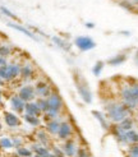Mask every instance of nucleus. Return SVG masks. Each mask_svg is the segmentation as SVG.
Segmentation results:
<instances>
[{
	"label": "nucleus",
	"mask_w": 138,
	"mask_h": 157,
	"mask_svg": "<svg viewBox=\"0 0 138 157\" xmlns=\"http://www.w3.org/2000/svg\"><path fill=\"white\" fill-rule=\"evenodd\" d=\"M33 75V67L31 65V64H25L23 67H21V75L22 77V79H29V78H32Z\"/></svg>",
	"instance_id": "obj_18"
},
{
	"label": "nucleus",
	"mask_w": 138,
	"mask_h": 157,
	"mask_svg": "<svg viewBox=\"0 0 138 157\" xmlns=\"http://www.w3.org/2000/svg\"><path fill=\"white\" fill-rule=\"evenodd\" d=\"M6 64H8V63H6V58L0 56V68L4 67V65H6Z\"/></svg>",
	"instance_id": "obj_36"
},
{
	"label": "nucleus",
	"mask_w": 138,
	"mask_h": 157,
	"mask_svg": "<svg viewBox=\"0 0 138 157\" xmlns=\"http://www.w3.org/2000/svg\"><path fill=\"white\" fill-rule=\"evenodd\" d=\"M75 157H90V155L86 148H78V152H77Z\"/></svg>",
	"instance_id": "obj_33"
},
{
	"label": "nucleus",
	"mask_w": 138,
	"mask_h": 157,
	"mask_svg": "<svg viewBox=\"0 0 138 157\" xmlns=\"http://www.w3.org/2000/svg\"><path fill=\"white\" fill-rule=\"evenodd\" d=\"M104 65H105L104 61H97L94 65V68H92V73H94L95 75H100L102 72V69H104Z\"/></svg>",
	"instance_id": "obj_29"
},
{
	"label": "nucleus",
	"mask_w": 138,
	"mask_h": 157,
	"mask_svg": "<svg viewBox=\"0 0 138 157\" xmlns=\"http://www.w3.org/2000/svg\"><path fill=\"white\" fill-rule=\"evenodd\" d=\"M3 84H4V81L2 79V78H0V86H3Z\"/></svg>",
	"instance_id": "obj_39"
},
{
	"label": "nucleus",
	"mask_w": 138,
	"mask_h": 157,
	"mask_svg": "<svg viewBox=\"0 0 138 157\" xmlns=\"http://www.w3.org/2000/svg\"><path fill=\"white\" fill-rule=\"evenodd\" d=\"M2 100H3V93H2V91H0V104H2Z\"/></svg>",
	"instance_id": "obj_38"
},
{
	"label": "nucleus",
	"mask_w": 138,
	"mask_h": 157,
	"mask_svg": "<svg viewBox=\"0 0 138 157\" xmlns=\"http://www.w3.org/2000/svg\"><path fill=\"white\" fill-rule=\"evenodd\" d=\"M21 75V65L12 63V64H6L0 68V78L4 82H10L14 81L15 78Z\"/></svg>",
	"instance_id": "obj_4"
},
{
	"label": "nucleus",
	"mask_w": 138,
	"mask_h": 157,
	"mask_svg": "<svg viewBox=\"0 0 138 157\" xmlns=\"http://www.w3.org/2000/svg\"><path fill=\"white\" fill-rule=\"evenodd\" d=\"M48 102H49V111L45 114V116H49V119H55L59 115L61 107H63V100H61L59 93L52 92L48 97Z\"/></svg>",
	"instance_id": "obj_3"
},
{
	"label": "nucleus",
	"mask_w": 138,
	"mask_h": 157,
	"mask_svg": "<svg viewBox=\"0 0 138 157\" xmlns=\"http://www.w3.org/2000/svg\"><path fill=\"white\" fill-rule=\"evenodd\" d=\"M23 119H25V121L31 125V127H40V124H41V120H40V117H37V116H32V115H25L23 116Z\"/></svg>",
	"instance_id": "obj_24"
},
{
	"label": "nucleus",
	"mask_w": 138,
	"mask_h": 157,
	"mask_svg": "<svg viewBox=\"0 0 138 157\" xmlns=\"http://www.w3.org/2000/svg\"><path fill=\"white\" fill-rule=\"evenodd\" d=\"M86 27H87V28H94L95 25H94V23H90V22H88V23H86Z\"/></svg>",
	"instance_id": "obj_37"
},
{
	"label": "nucleus",
	"mask_w": 138,
	"mask_h": 157,
	"mask_svg": "<svg viewBox=\"0 0 138 157\" xmlns=\"http://www.w3.org/2000/svg\"><path fill=\"white\" fill-rule=\"evenodd\" d=\"M125 134H127L128 144H137L138 143V132H136L134 129H132V130L125 132Z\"/></svg>",
	"instance_id": "obj_25"
},
{
	"label": "nucleus",
	"mask_w": 138,
	"mask_h": 157,
	"mask_svg": "<svg viewBox=\"0 0 138 157\" xmlns=\"http://www.w3.org/2000/svg\"><path fill=\"white\" fill-rule=\"evenodd\" d=\"M113 133H114V137L115 139L118 140V142L120 144H128V140H127V134H125V132H123L121 129L118 128V125L113 129Z\"/></svg>",
	"instance_id": "obj_17"
},
{
	"label": "nucleus",
	"mask_w": 138,
	"mask_h": 157,
	"mask_svg": "<svg viewBox=\"0 0 138 157\" xmlns=\"http://www.w3.org/2000/svg\"><path fill=\"white\" fill-rule=\"evenodd\" d=\"M118 125V128L119 129H121L123 132H128V130H132L133 129V127H134V121H133V119L130 116H128V117H125L124 120H121L119 124H117Z\"/></svg>",
	"instance_id": "obj_19"
},
{
	"label": "nucleus",
	"mask_w": 138,
	"mask_h": 157,
	"mask_svg": "<svg viewBox=\"0 0 138 157\" xmlns=\"http://www.w3.org/2000/svg\"><path fill=\"white\" fill-rule=\"evenodd\" d=\"M13 147H14V144H13L12 138H9V137L0 138V148H3V150H12Z\"/></svg>",
	"instance_id": "obj_26"
},
{
	"label": "nucleus",
	"mask_w": 138,
	"mask_h": 157,
	"mask_svg": "<svg viewBox=\"0 0 138 157\" xmlns=\"http://www.w3.org/2000/svg\"><path fill=\"white\" fill-rule=\"evenodd\" d=\"M12 140H13V144H14V147L17 148V147H21L22 146V139L21 138H12Z\"/></svg>",
	"instance_id": "obj_35"
},
{
	"label": "nucleus",
	"mask_w": 138,
	"mask_h": 157,
	"mask_svg": "<svg viewBox=\"0 0 138 157\" xmlns=\"http://www.w3.org/2000/svg\"><path fill=\"white\" fill-rule=\"evenodd\" d=\"M52 41L55 42L60 49H63V50H65V51H68V50H71V45H69L67 41H64V40H61V38H59V37H52Z\"/></svg>",
	"instance_id": "obj_28"
},
{
	"label": "nucleus",
	"mask_w": 138,
	"mask_h": 157,
	"mask_svg": "<svg viewBox=\"0 0 138 157\" xmlns=\"http://www.w3.org/2000/svg\"><path fill=\"white\" fill-rule=\"evenodd\" d=\"M77 90H78V93L79 96L82 97V100L84 101L86 104H91L92 101V95H91V91L88 90V87L86 84H81L78 83V86H77Z\"/></svg>",
	"instance_id": "obj_12"
},
{
	"label": "nucleus",
	"mask_w": 138,
	"mask_h": 157,
	"mask_svg": "<svg viewBox=\"0 0 138 157\" xmlns=\"http://www.w3.org/2000/svg\"><path fill=\"white\" fill-rule=\"evenodd\" d=\"M36 140L37 143H40L44 147H50V137H49V133L46 130H38L36 133Z\"/></svg>",
	"instance_id": "obj_15"
},
{
	"label": "nucleus",
	"mask_w": 138,
	"mask_h": 157,
	"mask_svg": "<svg viewBox=\"0 0 138 157\" xmlns=\"http://www.w3.org/2000/svg\"><path fill=\"white\" fill-rule=\"evenodd\" d=\"M10 55V48L8 45H3L0 46V56L3 58H8Z\"/></svg>",
	"instance_id": "obj_31"
},
{
	"label": "nucleus",
	"mask_w": 138,
	"mask_h": 157,
	"mask_svg": "<svg viewBox=\"0 0 138 157\" xmlns=\"http://www.w3.org/2000/svg\"><path fill=\"white\" fill-rule=\"evenodd\" d=\"M35 90H36V95L38 97H42V98H48L52 93L50 84L45 81H38L35 86Z\"/></svg>",
	"instance_id": "obj_7"
},
{
	"label": "nucleus",
	"mask_w": 138,
	"mask_h": 157,
	"mask_svg": "<svg viewBox=\"0 0 138 157\" xmlns=\"http://www.w3.org/2000/svg\"><path fill=\"white\" fill-rule=\"evenodd\" d=\"M92 115H94L96 119L98 120V123H100V125L102 127V129H105V130H107L110 128V125H109V123H107V117L102 114V113H100V111H92Z\"/></svg>",
	"instance_id": "obj_20"
},
{
	"label": "nucleus",
	"mask_w": 138,
	"mask_h": 157,
	"mask_svg": "<svg viewBox=\"0 0 138 157\" xmlns=\"http://www.w3.org/2000/svg\"><path fill=\"white\" fill-rule=\"evenodd\" d=\"M8 26L12 27V28H14V29H17V31H19V32H22V33H25L26 36H28V37L32 38V40H37L36 36H35L32 32H31V31H28L27 28H25V27L18 26V25H14V23H8Z\"/></svg>",
	"instance_id": "obj_23"
},
{
	"label": "nucleus",
	"mask_w": 138,
	"mask_h": 157,
	"mask_svg": "<svg viewBox=\"0 0 138 157\" xmlns=\"http://www.w3.org/2000/svg\"><path fill=\"white\" fill-rule=\"evenodd\" d=\"M32 157H44V156H37V155H33Z\"/></svg>",
	"instance_id": "obj_40"
},
{
	"label": "nucleus",
	"mask_w": 138,
	"mask_h": 157,
	"mask_svg": "<svg viewBox=\"0 0 138 157\" xmlns=\"http://www.w3.org/2000/svg\"><path fill=\"white\" fill-rule=\"evenodd\" d=\"M58 138L60 140H67L71 138L72 136V125L68 121H61L60 127H59V132H58Z\"/></svg>",
	"instance_id": "obj_9"
},
{
	"label": "nucleus",
	"mask_w": 138,
	"mask_h": 157,
	"mask_svg": "<svg viewBox=\"0 0 138 157\" xmlns=\"http://www.w3.org/2000/svg\"><path fill=\"white\" fill-rule=\"evenodd\" d=\"M74 45L78 48L81 51H88L96 48V42L88 36H78L75 37Z\"/></svg>",
	"instance_id": "obj_5"
},
{
	"label": "nucleus",
	"mask_w": 138,
	"mask_h": 157,
	"mask_svg": "<svg viewBox=\"0 0 138 157\" xmlns=\"http://www.w3.org/2000/svg\"><path fill=\"white\" fill-rule=\"evenodd\" d=\"M31 150H32L33 155H37V156H44V157H48L50 153H51V150L49 147H44L41 146L40 143H35L31 146Z\"/></svg>",
	"instance_id": "obj_16"
},
{
	"label": "nucleus",
	"mask_w": 138,
	"mask_h": 157,
	"mask_svg": "<svg viewBox=\"0 0 138 157\" xmlns=\"http://www.w3.org/2000/svg\"><path fill=\"white\" fill-rule=\"evenodd\" d=\"M18 96L25 101V102H32V101L36 100L37 95H36V90H35V86H31V84H26L21 87L19 92H18Z\"/></svg>",
	"instance_id": "obj_6"
},
{
	"label": "nucleus",
	"mask_w": 138,
	"mask_h": 157,
	"mask_svg": "<svg viewBox=\"0 0 138 157\" xmlns=\"http://www.w3.org/2000/svg\"><path fill=\"white\" fill-rule=\"evenodd\" d=\"M105 111H106V117L109 120H111L115 124H119L121 120H124L125 117L129 116L130 110L128 106L124 104H118V102H110L105 106Z\"/></svg>",
	"instance_id": "obj_1"
},
{
	"label": "nucleus",
	"mask_w": 138,
	"mask_h": 157,
	"mask_svg": "<svg viewBox=\"0 0 138 157\" xmlns=\"http://www.w3.org/2000/svg\"><path fill=\"white\" fill-rule=\"evenodd\" d=\"M133 3H136V4H138V0H132Z\"/></svg>",
	"instance_id": "obj_41"
},
{
	"label": "nucleus",
	"mask_w": 138,
	"mask_h": 157,
	"mask_svg": "<svg viewBox=\"0 0 138 157\" xmlns=\"http://www.w3.org/2000/svg\"><path fill=\"white\" fill-rule=\"evenodd\" d=\"M128 156L129 157H138V143L129 146V148H128Z\"/></svg>",
	"instance_id": "obj_30"
},
{
	"label": "nucleus",
	"mask_w": 138,
	"mask_h": 157,
	"mask_svg": "<svg viewBox=\"0 0 138 157\" xmlns=\"http://www.w3.org/2000/svg\"><path fill=\"white\" fill-rule=\"evenodd\" d=\"M15 153L18 155V157H32L33 156L32 150L28 148V147H25V146H21V147L15 148Z\"/></svg>",
	"instance_id": "obj_22"
},
{
	"label": "nucleus",
	"mask_w": 138,
	"mask_h": 157,
	"mask_svg": "<svg viewBox=\"0 0 138 157\" xmlns=\"http://www.w3.org/2000/svg\"><path fill=\"white\" fill-rule=\"evenodd\" d=\"M78 146H77V143L74 142L73 139H67L64 140V144L63 147H61V150H63L65 157H75L77 156V152H78Z\"/></svg>",
	"instance_id": "obj_8"
},
{
	"label": "nucleus",
	"mask_w": 138,
	"mask_h": 157,
	"mask_svg": "<svg viewBox=\"0 0 138 157\" xmlns=\"http://www.w3.org/2000/svg\"><path fill=\"white\" fill-rule=\"evenodd\" d=\"M25 113L27 115H32V116H37L40 117L42 115V111L38 107V105L36 104V101H32V102H27L26 107H25Z\"/></svg>",
	"instance_id": "obj_13"
},
{
	"label": "nucleus",
	"mask_w": 138,
	"mask_h": 157,
	"mask_svg": "<svg viewBox=\"0 0 138 157\" xmlns=\"http://www.w3.org/2000/svg\"><path fill=\"white\" fill-rule=\"evenodd\" d=\"M36 104L38 105L40 110L42 111V114H46L49 111V102H48V98H42V97H38L36 100Z\"/></svg>",
	"instance_id": "obj_27"
},
{
	"label": "nucleus",
	"mask_w": 138,
	"mask_h": 157,
	"mask_svg": "<svg viewBox=\"0 0 138 157\" xmlns=\"http://www.w3.org/2000/svg\"><path fill=\"white\" fill-rule=\"evenodd\" d=\"M2 129H3V127H2V124H0V132H2Z\"/></svg>",
	"instance_id": "obj_42"
},
{
	"label": "nucleus",
	"mask_w": 138,
	"mask_h": 157,
	"mask_svg": "<svg viewBox=\"0 0 138 157\" xmlns=\"http://www.w3.org/2000/svg\"><path fill=\"white\" fill-rule=\"evenodd\" d=\"M120 97L130 110L138 107V84H125L120 91Z\"/></svg>",
	"instance_id": "obj_2"
},
{
	"label": "nucleus",
	"mask_w": 138,
	"mask_h": 157,
	"mask_svg": "<svg viewBox=\"0 0 138 157\" xmlns=\"http://www.w3.org/2000/svg\"><path fill=\"white\" fill-rule=\"evenodd\" d=\"M125 60H127L125 54H118V55H115V56H113V58H110L109 60H107V64H110L113 67H117V65L123 64Z\"/></svg>",
	"instance_id": "obj_21"
},
{
	"label": "nucleus",
	"mask_w": 138,
	"mask_h": 157,
	"mask_svg": "<svg viewBox=\"0 0 138 157\" xmlns=\"http://www.w3.org/2000/svg\"><path fill=\"white\" fill-rule=\"evenodd\" d=\"M60 123L56 117L55 119H50L48 123H46V127H45V130L49 133L51 136H56L58 132H59V127H60Z\"/></svg>",
	"instance_id": "obj_14"
},
{
	"label": "nucleus",
	"mask_w": 138,
	"mask_h": 157,
	"mask_svg": "<svg viewBox=\"0 0 138 157\" xmlns=\"http://www.w3.org/2000/svg\"><path fill=\"white\" fill-rule=\"evenodd\" d=\"M51 153L55 156V157H65L63 150H61V148H59V147H56V146H52V147H51Z\"/></svg>",
	"instance_id": "obj_32"
},
{
	"label": "nucleus",
	"mask_w": 138,
	"mask_h": 157,
	"mask_svg": "<svg viewBox=\"0 0 138 157\" xmlns=\"http://www.w3.org/2000/svg\"><path fill=\"white\" fill-rule=\"evenodd\" d=\"M10 106H12V110L15 113H23L25 111V107H26V102L23 101L18 95H15V96H12L10 98Z\"/></svg>",
	"instance_id": "obj_10"
},
{
	"label": "nucleus",
	"mask_w": 138,
	"mask_h": 157,
	"mask_svg": "<svg viewBox=\"0 0 138 157\" xmlns=\"http://www.w3.org/2000/svg\"><path fill=\"white\" fill-rule=\"evenodd\" d=\"M4 121L9 128H17L21 125V119L14 113H5L4 114Z\"/></svg>",
	"instance_id": "obj_11"
},
{
	"label": "nucleus",
	"mask_w": 138,
	"mask_h": 157,
	"mask_svg": "<svg viewBox=\"0 0 138 157\" xmlns=\"http://www.w3.org/2000/svg\"><path fill=\"white\" fill-rule=\"evenodd\" d=\"M0 10H2V13H4V14L6 15V17H10V18H13V19H17V17H15V15H14V14H13L10 10H8L6 8L2 6V8H0Z\"/></svg>",
	"instance_id": "obj_34"
}]
</instances>
